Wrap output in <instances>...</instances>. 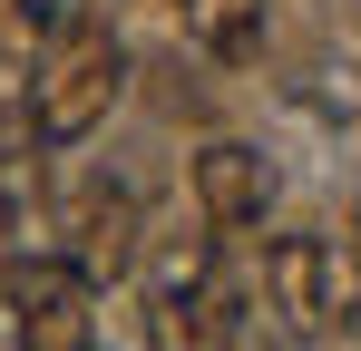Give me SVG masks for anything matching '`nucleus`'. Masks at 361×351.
Listing matches in <instances>:
<instances>
[{
    "mask_svg": "<svg viewBox=\"0 0 361 351\" xmlns=\"http://www.w3.org/2000/svg\"><path fill=\"white\" fill-rule=\"evenodd\" d=\"M147 351H244V292L225 273V234L147 244Z\"/></svg>",
    "mask_w": 361,
    "mask_h": 351,
    "instance_id": "obj_1",
    "label": "nucleus"
},
{
    "mask_svg": "<svg viewBox=\"0 0 361 351\" xmlns=\"http://www.w3.org/2000/svg\"><path fill=\"white\" fill-rule=\"evenodd\" d=\"M118 88H127V49L98 30V20H59L39 49H30V137L39 147H78L98 117L118 108Z\"/></svg>",
    "mask_w": 361,
    "mask_h": 351,
    "instance_id": "obj_2",
    "label": "nucleus"
},
{
    "mask_svg": "<svg viewBox=\"0 0 361 351\" xmlns=\"http://www.w3.org/2000/svg\"><path fill=\"white\" fill-rule=\"evenodd\" d=\"M264 302L283 332H352L361 322V244H332V234H274L264 254Z\"/></svg>",
    "mask_w": 361,
    "mask_h": 351,
    "instance_id": "obj_3",
    "label": "nucleus"
},
{
    "mask_svg": "<svg viewBox=\"0 0 361 351\" xmlns=\"http://www.w3.org/2000/svg\"><path fill=\"white\" fill-rule=\"evenodd\" d=\"M59 264H78L88 283L147 273V205L127 185H108V176H78L59 195Z\"/></svg>",
    "mask_w": 361,
    "mask_h": 351,
    "instance_id": "obj_4",
    "label": "nucleus"
},
{
    "mask_svg": "<svg viewBox=\"0 0 361 351\" xmlns=\"http://www.w3.org/2000/svg\"><path fill=\"white\" fill-rule=\"evenodd\" d=\"M10 292V322H20V351H98V283L59 264V254H39V264H10L0 273Z\"/></svg>",
    "mask_w": 361,
    "mask_h": 351,
    "instance_id": "obj_5",
    "label": "nucleus"
},
{
    "mask_svg": "<svg viewBox=\"0 0 361 351\" xmlns=\"http://www.w3.org/2000/svg\"><path fill=\"white\" fill-rule=\"evenodd\" d=\"M185 185H195V215H205V234H244L274 215V156L264 147H244V137H205L195 156H185Z\"/></svg>",
    "mask_w": 361,
    "mask_h": 351,
    "instance_id": "obj_6",
    "label": "nucleus"
},
{
    "mask_svg": "<svg viewBox=\"0 0 361 351\" xmlns=\"http://www.w3.org/2000/svg\"><path fill=\"white\" fill-rule=\"evenodd\" d=\"M176 20L205 58H254L264 39V0H176Z\"/></svg>",
    "mask_w": 361,
    "mask_h": 351,
    "instance_id": "obj_7",
    "label": "nucleus"
},
{
    "mask_svg": "<svg viewBox=\"0 0 361 351\" xmlns=\"http://www.w3.org/2000/svg\"><path fill=\"white\" fill-rule=\"evenodd\" d=\"M59 30V0H0V58H20L30 68V49Z\"/></svg>",
    "mask_w": 361,
    "mask_h": 351,
    "instance_id": "obj_8",
    "label": "nucleus"
},
{
    "mask_svg": "<svg viewBox=\"0 0 361 351\" xmlns=\"http://www.w3.org/2000/svg\"><path fill=\"white\" fill-rule=\"evenodd\" d=\"M20 264V205H10V185H0V273Z\"/></svg>",
    "mask_w": 361,
    "mask_h": 351,
    "instance_id": "obj_9",
    "label": "nucleus"
}]
</instances>
